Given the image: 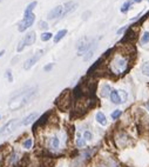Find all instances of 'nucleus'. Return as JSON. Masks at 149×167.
Wrapping results in <instances>:
<instances>
[{"instance_id": "obj_2", "label": "nucleus", "mask_w": 149, "mask_h": 167, "mask_svg": "<svg viewBox=\"0 0 149 167\" xmlns=\"http://www.w3.org/2000/svg\"><path fill=\"white\" fill-rule=\"evenodd\" d=\"M128 67H129V58L123 53H115L108 64L109 72L116 77L126 73Z\"/></svg>"}, {"instance_id": "obj_26", "label": "nucleus", "mask_w": 149, "mask_h": 167, "mask_svg": "<svg viewBox=\"0 0 149 167\" xmlns=\"http://www.w3.org/2000/svg\"><path fill=\"white\" fill-rule=\"evenodd\" d=\"M119 94H120L121 101H122V102H126L127 99H128V94H127V92H126V91H123V89H120V91H119Z\"/></svg>"}, {"instance_id": "obj_9", "label": "nucleus", "mask_w": 149, "mask_h": 167, "mask_svg": "<svg viewBox=\"0 0 149 167\" xmlns=\"http://www.w3.org/2000/svg\"><path fill=\"white\" fill-rule=\"evenodd\" d=\"M42 55H44V50H40V51H38L34 55H32L31 58H28V59L24 62V70H26V71L31 70V68L38 62V60H39Z\"/></svg>"}, {"instance_id": "obj_40", "label": "nucleus", "mask_w": 149, "mask_h": 167, "mask_svg": "<svg viewBox=\"0 0 149 167\" xmlns=\"http://www.w3.org/2000/svg\"><path fill=\"white\" fill-rule=\"evenodd\" d=\"M1 1H2V0H0V2H1Z\"/></svg>"}, {"instance_id": "obj_5", "label": "nucleus", "mask_w": 149, "mask_h": 167, "mask_svg": "<svg viewBox=\"0 0 149 167\" xmlns=\"http://www.w3.org/2000/svg\"><path fill=\"white\" fill-rule=\"evenodd\" d=\"M45 145L46 148H48L49 151H58L61 145V139L58 134H51L46 138Z\"/></svg>"}, {"instance_id": "obj_21", "label": "nucleus", "mask_w": 149, "mask_h": 167, "mask_svg": "<svg viewBox=\"0 0 149 167\" xmlns=\"http://www.w3.org/2000/svg\"><path fill=\"white\" fill-rule=\"evenodd\" d=\"M141 72L143 73V75L149 77V61H146L142 66H141Z\"/></svg>"}, {"instance_id": "obj_18", "label": "nucleus", "mask_w": 149, "mask_h": 167, "mask_svg": "<svg viewBox=\"0 0 149 167\" xmlns=\"http://www.w3.org/2000/svg\"><path fill=\"white\" fill-rule=\"evenodd\" d=\"M66 34H67V30H60L58 33L54 35V39H53V40H54V42H55V44H58L59 41L61 40V39L65 37Z\"/></svg>"}, {"instance_id": "obj_39", "label": "nucleus", "mask_w": 149, "mask_h": 167, "mask_svg": "<svg viewBox=\"0 0 149 167\" xmlns=\"http://www.w3.org/2000/svg\"><path fill=\"white\" fill-rule=\"evenodd\" d=\"M0 119H1V115H0Z\"/></svg>"}, {"instance_id": "obj_8", "label": "nucleus", "mask_w": 149, "mask_h": 167, "mask_svg": "<svg viewBox=\"0 0 149 167\" xmlns=\"http://www.w3.org/2000/svg\"><path fill=\"white\" fill-rule=\"evenodd\" d=\"M92 44H93V41H91L89 38H87V37H84V38H81V39H79L78 42H76V50H78V52L80 55H82L87 52V50L92 46Z\"/></svg>"}, {"instance_id": "obj_35", "label": "nucleus", "mask_w": 149, "mask_h": 167, "mask_svg": "<svg viewBox=\"0 0 149 167\" xmlns=\"http://www.w3.org/2000/svg\"><path fill=\"white\" fill-rule=\"evenodd\" d=\"M4 53H5V51H4V50H2V51H0V58L4 55Z\"/></svg>"}, {"instance_id": "obj_10", "label": "nucleus", "mask_w": 149, "mask_h": 167, "mask_svg": "<svg viewBox=\"0 0 149 167\" xmlns=\"http://www.w3.org/2000/svg\"><path fill=\"white\" fill-rule=\"evenodd\" d=\"M62 13H64V6L62 5H59V6L54 7L52 11L48 13L47 18L49 20H55L58 18H62Z\"/></svg>"}, {"instance_id": "obj_12", "label": "nucleus", "mask_w": 149, "mask_h": 167, "mask_svg": "<svg viewBox=\"0 0 149 167\" xmlns=\"http://www.w3.org/2000/svg\"><path fill=\"white\" fill-rule=\"evenodd\" d=\"M62 6H64V13H62V17H65L67 14L74 12V11L78 8V4L74 2V1H68V2H66L65 5H62Z\"/></svg>"}, {"instance_id": "obj_7", "label": "nucleus", "mask_w": 149, "mask_h": 167, "mask_svg": "<svg viewBox=\"0 0 149 167\" xmlns=\"http://www.w3.org/2000/svg\"><path fill=\"white\" fill-rule=\"evenodd\" d=\"M114 141H115L117 147L123 148V147L128 146V144L130 142V138L129 135L124 132H117L116 135L114 137Z\"/></svg>"}, {"instance_id": "obj_25", "label": "nucleus", "mask_w": 149, "mask_h": 167, "mask_svg": "<svg viewBox=\"0 0 149 167\" xmlns=\"http://www.w3.org/2000/svg\"><path fill=\"white\" fill-rule=\"evenodd\" d=\"M82 137H84V139L86 141H92V140H93V133H92L91 131H84Z\"/></svg>"}, {"instance_id": "obj_20", "label": "nucleus", "mask_w": 149, "mask_h": 167, "mask_svg": "<svg viewBox=\"0 0 149 167\" xmlns=\"http://www.w3.org/2000/svg\"><path fill=\"white\" fill-rule=\"evenodd\" d=\"M75 144H76V146L78 147H84V145H86V140L84 139V137L81 135V134H76V138H75Z\"/></svg>"}, {"instance_id": "obj_6", "label": "nucleus", "mask_w": 149, "mask_h": 167, "mask_svg": "<svg viewBox=\"0 0 149 167\" xmlns=\"http://www.w3.org/2000/svg\"><path fill=\"white\" fill-rule=\"evenodd\" d=\"M18 126H20V121L18 119L10 120L0 128V135H8V134H11Z\"/></svg>"}, {"instance_id": "obj_22", "label": "nucleus", "mask_w": 149, "mask_h": 167, "mask_svg": "<svg viewBox=\"0 0 149 167\" xmlns=\"http://www.w3.org/2000/svg\"><path fill=\"white\" fill-rule=\"evenodd\" d=\"M41 40L42 41H49L51 39L53 38V34L51 32H44V33L41 34Z\"/></svg>"}, {"instance_id": "obj_11", "label": "nucleus", "mask_w": 149, "mask_h": 167, "mask_svg": "<svg viewBox=\"0 0 149 167\" xmlns=\"http://www.w3.org/2000/svg\"><path fill=\"white\" fill-rule=\"evenodd\" d=\"M38 117H39V113H38V112H32V113L26 115L22 120L20 121V126H28V125H31Z\"/></svg>"}, {"instance_id": "obj_4", "label": "nucleus", "mask_w": 149, "mask_h": 167, "mask_svg": "<svg viewBox=\"0 0 149 167\" xmlns=\"http://www.w3.org/2000/svg\"><path fill=\"white\" fill-rule=\"evenodd\" d=\"M35 20V14L33 12H24V19L19 24L18 30L19 32H24L26 31L28 27H31L33 25V22Z\"/></svg>"}, {"instance_id": "obj_17", "label": "nucleus", "mask_w": 149, "mask_h": 167, "mask_svg": "<svg viewBox=\"0 0 149 167\" xmlns=\"http://www.w3.org/2000/svg\"><path fill=\"white\" fill-rule=\"evenodd\" d=\"M112 88H110L109 85H104L102 86V88H101V97H104V98H107V97H109L110 93H112Z\"/></svg>"}, {"instance_id": "obj_29", "label": "nucleus", "mask_w": 149, "mask_h": 167, "mask_svg": "<svg viewBox=\"0 0 149 167\" xmlns=\"http://www.w3.org/2000/svg\"><path fill=\"white\" fill-rule=\"evenodd\" d=\"M35 6H37V1H33V2H31V4L26 7L25 12H33V10L35 8Z\"/></svg>"}, {"instance_id": "obj_31", "label": "nucleus", "mask_w": 149, "mask_h": 167, "mask_svg": "<svg viewBox=\"0 0 149 167\" xmlns=\"http://www.w3.org/2000/svg\"><path fill=\"white\" fill-rule=\"evenodd\" d=\"M6 78L8 79L10 82H12V81H13V75H12V72H11L10 70H7L6 71Z\"/></svg>"}, {"instance_id": "obj_15", "label": "nucleus", "mask_w": 149, "mask_h": 167, "mask_svg": "<svg viewBox=\"0 0 149 167\" xmlns=\"http://www.w3.org/2000/svg\"><path fill=\"white\" fill-rule=\"evenodd\" d=\"M20 154L18 153V152H13V153L10 155V158H8V165L10 166H14L18 161H19L20 159V157H19Z\"/></svg>"}, {"instance_id": "obj_1", "label": "nucleus", "mask_w": 149, "mask_h": 167, "mask_svg": "<svg viewBox=\"0 0 149 167\" xmlns=\"http://www.w3.org/2000/svg\"><path fill=\"white\" fill-rule=\"evenodd\" d=\"M37 89H38L37 87H32V88H27V89H22V91L20 89L19 92L14 93L8 102L12 111H17L18 108L28 104L33 99V97L37 94Z\"/></svg>"}, {"instance_id": "obj_37", "label": "nucleus", "mask_w": 149, "mask_h": 167, "mask_svg": "<svg viewBox=\"0 0 149 167\" xmlns=\"http://www.w3.org/2000/svg\"><path fill=\"white\" fill-rule=\"evenodd\" d=\"M146 108L148 109V112H149V102H147V105H146Z\"/></svg>"}, {"instance_id": "obj_41", "label": "nucleus", "mask_w": 149, "mask_h": 167, "mask_svg": "<svg viewBox=\"0 0 149 167\" xmlns=\"http://www.w3.org/2000/svg\"><path fill=\"white\" fill-rule=\"evenodd\" d=\"M148 2H149V0H148Z\"/></svg>"}, {"instance_id": "obj_36", "label": "nucleus", "mask_w": 149, "mask_h": 167, "mask_svg": "<svg viewBox=\"0 0 149 167\" xmlns=\"http://www.w3.org/2000/svg\"><path fill=\"white\" fill-rule=\"evenodd\" d=\"M97 167H107V166H106V165H104V162H102V164H100V165H99Z\"/></svg>"}, {"instance_id": "obj_30", "label": "nucleus", "mask_w": 149, "mask_h": 167, "mask_svg": "<svg viewBox=\"0 0 149 167\" xmlns=\"http://www.w3.org/2000/svg\"><path fill=\"white\" fill-rule=\"evenodd\" d=\"M55 66V64H54V62H51V64H47V65H46L45 67H44V71H45V72H51V71H52L53 70V67Z\"/></svg>"}, {"instance_id": "obj_24", "label": "nucleus", "mask_w": 149, "mask_h": 167, "mask_svg": "<svg viewBox=\"0 0 149 167\" xmlns=\"http://www.w3.org/2000/svg\"><path fill=\"white\" fill-rule=\"evenodd\" d=\"M130 5H131V1H130V0H127V1L122 5V7H121V12H122V13L128 12V10L130 8Z\"/></svg>"}, {"instance_id": "obj_16", "label": "nucleus", "mask_w": 149, "mask_h": 167, "mask_svg": "<svg viewBox=\"0 0 149 167\" xmlns=\"http://www.w3.org/2000/svg\"><path fill=\"white\" fill-rule=\"evenodd\" d=\"M95 119H96V121L100 125H102V126H106V125H107V118H106V115H104L102 112H97V113L95 114Z\"/></svg>"}, {"instance_id": "obj_27", "label": "nucleus", "mask_w": 149, "mask_h": 167, "mask_svg": "<svg viewBox=\"0 0 149 167\" xmlns=\"http://www.w3.org/2000/svg\"><path fill=\"white\" fill-rule=\"evenodd\" d=\"M121 114H122V112H121L120 109H115L114 112H112L110 117H112V119H113V120H116V119L120 118V115H121Z\"/></svg>"}, {"instance_id": "obj_14", "label": "nucleus", "mask_w": 149, "mask_h": 167, "mask_svg": "<svg viewBox=\"0 0 149 167\" xmlns=\"http://www.w3.org/2000/svg\"><path fill=\"white\" fill-rule=\"evenodd\" d=\"M109 98H110V101H112L113 104H115V105H120V104H122L121 98H120V94H119V91H116V89H113V91H112Z\"/></svg>"}, {"instance_id": "obj_13", "label": "nucleus", "mask_w": 149, "mask_h": 167, "mask_svg": "<svg viewBox=\"0 0 149 167\" xmlns=\"http://www.w3.org/2000/svg\"><path fill=\"white\" fill-rule=\"evenodd\" d=\"M95 48H96V42H95V40L93 41V44H92V46L87 50V52L84 54V61H88L89 59H91L92 57H93V54H94V52H95Z\"/></svg>"}, {"instance_id": "obj_38", "label": "nucleus", "mask_w": 149, "mask_h": 167, "mask_svg": "<svg viewBox=\"0 0 149 167\" xmlns=\"http://www.w3.org/2000/svg\"><path fill=\"white\" fill-rule=\"evenodd\" d=\"M134 1H135V2H141L142 0H134Z\"/></svg>"}, {"instance_id": "obj_19", "label": "nucleus", "mask_w": 149, "mask_h": 167, "mask_svg": "<svg viewBox=\"0 0 149 167\" xmlns=\"http://www.w3.org/2000/svg\"><path fill=\"white\" fill-rule=\"evenodd\" d=\"M104 165L107 167H120V165H119V162H117L115 159H113V158H107L106 160H104Z\"/></svg>"}, {"instance_id": "obj_3", "label": "nucleus", "mask_w": 149, "mask_h": 167, "mask_svg": "<svg viewBox=\"0 0 149 167\" xmlns=\"http://www.w3.org/2000/svg\"><path fill=\"white\" fill-rule=\"evenodd\" d=\"M35 39H37V35H35V32L34 31H31L24 37V39L20 41L17 46V52H21L24 51V48L26 46H31L35 42Z\"/></svg>"}, {"instance_id": "obj_28", "label": "nucleus", "mask_w": 149, "mask_h": 167, "mask_svg": "<svg viewBox=\"0 0 149 167\" xmlns=\"http://www.w3.org/2000/svg\"><path fill=\"white\" fill-rule=\"evenodd\" d=\"M149 42V32H144L141 37V44L144 45V44H148Z\"/></svg>"}, {"instance_id": "obj_33", "label": "nucleus", "mask_w": 149, "mask_h": 167, "mask_svg": "<svg viewBox=\"0 0 149 167\" xmlns=\"http://www.w3.org/2000/svg\"><path fill=\"white\" fill-rule=\"evenodd\" d=\"M126 30H127V26H123V27H121V28H119V30H117L116 34H117V35H121V34H122L123 32L126 31Z\"/></svg>"}, {"instance_id": "obj_23", "label": "nucleus", "mask_w": 149, "mask_h": 167, "mask_svg": "<svg viewBox=\"0 0 149 167\" xmlns=\"http://www.w3.org/2000/svg\"><path fill=\"white\" fill-rule=\"evenodd\" d=\"M22 146H24V148H26V149H29V148H31V147L33 146L32 138H27L26 140L22 142Z\"/></svg>"}, {"instance_id": "obj_34", "label": "nucleus", "mask_w": 149, "mask_h": 167, "mask_svg": "<svg viewBox=\"0 0 149 167\" xmlns=\"http://www.w3.org/2000/svg\"><path fill=\"white\" fill-rule=\"evenodd\" d=\"M89 15H91V12H89V11H87V12H84V14H82V19H84V20L88 19V18H89Z\"/></svg>"}, {"instance_id": "obj_32", "label": "nucleus", "mask_w": 149, "mask_h": 167, "mask_svg": "<svg viewBox=\"0 0 149 167\" xmlns=\"http://www.w3.org/2000/svg\"><path fill=\"white\" fill-rule=\"evenodd\" d=\"M39 28H41V30H47V28H48L47 22H46V21H40V22H39Z\"/></svg>"}]
</instances>
